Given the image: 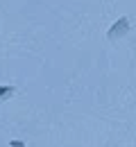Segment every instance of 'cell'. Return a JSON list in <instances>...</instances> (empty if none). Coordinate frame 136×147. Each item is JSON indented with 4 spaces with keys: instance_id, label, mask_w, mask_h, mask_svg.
I'll return each instance as SVG.
<instances>
[{
    "instance_id": "1",
    "label": "cell",
    "mask_w": 136,
    "mask_h": 147,
    "mask_svg": "<svg viewBox=\"0 0 136 147\" xmlns=\"http://www.w3.org/2000/svg\"><path fill=\"white\" fill-rule=\"evenodd\" d=\"M129 27H132V23H129V18H118L111 27H109V32H107V36L109 38H120V36H125L127 32H129Z\"/></svg>"
},
{
    "instance_id": "2",
    "label": "cell",
    "mask_w": 136,
    "mask_h": 147,
    "mask_svg": "<svg viewBox=\"0 0 136 147\" xmlns=\"http://www.w3.org/2000/svg\"><path fill=\"white\" fill-rule=\"evenodd\" d=\"M14 93H16L14 86H0V100H9L14 97Z\"/></svg>"
},
{
    "instance_id": "3",
    "label": "cell",
    "mask_w": 136,
    "mask_h": 147,
    "mask_svg": "<svg viewBox=\"0 0 136 147\" xmlns=\"http://www.w3.org/2000/svg\"><path fill=\"white\" fill-rule=\"evenodd\" d=\"M9 147H25V143H23V140H12Z\"/></svg>"
}]
</instances>
